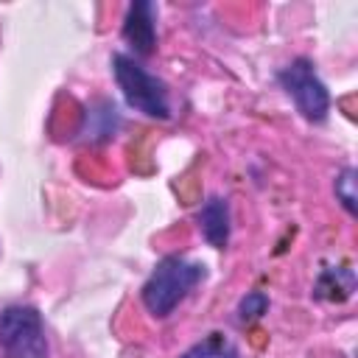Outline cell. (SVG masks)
<instances>
[{
	"label": "cell",
	"mask_w": 358,
	"mask_h": 358,
	"mask_svg": "<svg viewBox=\"0 0 358 358\" xmlns=\"http://www.w3.org/2000/svg\"><path fill=\"white\" fill-rule=\"evenodd\" d=\"M204 266L193 263L187 257L171 255L165 260L157 263V268L151 271V277L143 285V305L148 308V313H154L157 319L173 313V308L204 280Z\"/></svg>",
	"instance_id": "1"
},
{
	"label": "cell",
	"mask_w": 358,
	"mask_h": 358,
	"mask_svg": "<svg viewBox=\"0 0 358 358\" xmlns=\"http://www.w3.org/2000/svg\"><path fill=\"white\" fill-rule=\"evenodd\" d=\"M112 70H115V81H117V87H120V92L131 109H137L148 117H159V120L171 117L168 87L157 76H151L143 64H137L126 53L112 56Z\"/></svg>",
	"instance_id": "2"
},
{
	"label": "cell",
	"mask_w": 358,
	"mask_h": 358,
	"mask_svg": "<svg viewBox=\"0 0 358 358\" xmlns=\"http://www.w3.org/2000/svg\"><path fill=\"white\" fill-rule=\"evenodd\" d=\"M0 350L6 358H48L45 324L36 308L11 305L0 313Z\"/></svg>",
	"instance_id": "3"
},
{
	"label": "cell",
	"mask_w": 358,
	"mask_h": 358,
	"mask_svg": "<svg viewBox=\"0 0 358 358\" xmlns=\"http://www.w3.org/2000/svg\"><path fill=\"white\" fill-rule=\"evenodd\" d=\"M280 84L282 90L294 98L296 109L302 112L305 120L310 123H322L330 112V92L324 87V81L316 76L313 64L308 59H294L291 64H285L280 70Z\"/></svg>",
	"instance_id": "4"
},
{
	"label": "cell",
	"mask_w": 358,
	"mask_h": 358,
	"mask_svg": "<svg viewBox=\"0 0 358 358\" xmlns=\"http://www.w3.org/2000/svg\"><path fill=\"white\" fill-rule=\"evenodd\" d=\"M123 39L137 56H151L157 48V6L137 0L129 6L123 20Z\"/></svg>",
	"instance_id": "5"
},
{
	"label": "cell",
	"mask_w": 358,
	"mask_h": 358,
	"mask_svg": "<svg viewBox=\"0 0 358 358\" xmlns=\"http://www.w3.org/2000/svg\"><path fill=\"white\" fill-rule=\"evenodd\" d=\"M199 227H201V235L207 238L210 246L224 249L229 241V207H227V201L218 196L210 199L199 210Z\"/></svg>",
	"instance_id": "6"
},
{
	"label": "cell",
	"mask_w": 358,
	"mask_h": 358,
	"mask_svg": "<svg viewBox=\"0 0 358 358\" xmlns=\"http://www.w3.org/2000/svg\"><path fill=\"white\" fill-rule=\"evenodd\" d=\"M182 358H241V355L224 333H210L199 344H193Z\"/></svg>",
	"instance_id": "7"
},
{
	"label": "cell",
	"mask_w": 358,
	"mask_h": 358,
	"mask_svg": "<svg viewBox=\"0 0 358 358\" xmlns=\"http://www.w3.org/2000/svg\"><path fill=\"white\" fill-rule=\"evenodd\" d=\"M341 274H344L341 266H338V268H336V266H333V268H324L322 277H319V282H316V296H324V299H333V302L347 299V296L352 294V288H355V277L338 282Z\"/></svg>",
	"instance_id": "8"
},
{
	"label": "cell",
	"mask_w": 358,
	"mask_h": 358,
	"mask_svg": "<svg viewBox=\"0 0 358 358\" xmlns=\"http://www.w3.org/2000/svg\"><path fill=\"white\" fill-rule=\"evenodd\" d=\"M336 199L344 204L350 215L358 213V193H355V168H344L336 176Z\"/></svg>",
	"instance_id": "9"
},
{
	"label": "cell",
	"mask_w": 358,
	"mask_h": 358,
	"mask_svg": "<svg viewBox=\"0 0 358 358\" xmlns=\"http://www.w3.org/2000/svg\"><path fill=\"white\" fill-rule=\"evenodd\" d=\"M266 310H268V296H266L263 291H252V294H246V296L241 299V305H238V316H241V322H255V319H260Z\"/></svg>",
	"instance_id": "10"
}]
</instances>
